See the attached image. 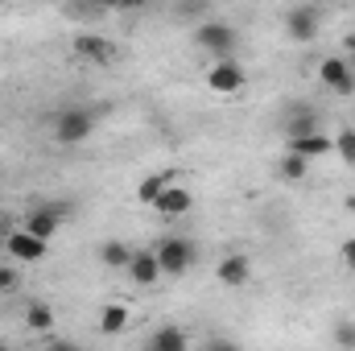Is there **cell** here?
Returning a JSON list of instances; mask_svg holds the SVG:
<instances>
[{"label":"cell","mask_w":355,"mask_h":351,"mask_svg":"<svg viewBox=\"0 0 355 351\" xmlns=\"http://www.w3.org/2000/svg\"><path fill=\"white\" fill-rule=\"evenodd\" d=\"M50 132H54L58 145H83V141H91V132H95V112L91 108H79V103L75 108H62L54 116Z\"/></svg>","instance_id":"obj_1"},{"label":"cell","mask_w":355,"mask_h":351,"mask_svg":"<svg viewBox=\"0 0 355 351\" xmlns=\"http://www.w3.org/2000/svg\"><path fill=\"white\" fill-rule=\"evenodd\" d=\"M153 257L162 264V277H182V273H190L194 268V240H186V236H166L157 248H153Z\"/></svg>","instance_id":"obj_2"},{"label":"cell","mask_w":355,"mask_h":351,"mask_svg":"<svg viewBox=\"0 0 355 351\" xmlns=\"http://www.w3.org/2000/svg\"><path fill=\"white\" fill-rule=\"evenodd\" d=\"M236 29L227 25V21H202L198 29H194V46L198 50H207V54H215V62H223V58H232V50H236Z\"/></svg>","instance_id":"obj_3"},{"label":"cell","mask_w":355,"mask_h":351,"mask_svg":"<svg viewBox=\"0 0 355 351\" xmlns=\"http://www.w3.org/2000/svg\"><path fill=\"white\" fill-rule=\"evenodd\" d=\"M318 25H322V8L318 4H293V8H285V33L293 42H314Z\"/></svg>","instance_id":"obj_4"},{"label":"cell","mask_w":355,"mask_h":351,"mask_svg":"<svg viewBox=\"0 0 355 351\" xmlns=\"http://www.w3.org/2000/svg\"><path fill=\"white\" fill-rule=\"evenodd\" d=\"M318 83L327 91H335V95H355V67L347 58L331 54V58L318 62Z\"/></svg>","instance_id":"obj_5"},{"label":"cell","mask_w":355,"mask_h":351,"mask_svg":"<svg viewBox=\"0 0 355 351\" xmlns=\"http://www.w3.org/2000/svg\"><path fill=\"white\" fill-rule=\"evenodd\" d=\"M244 83H248V75H244V67L236 58L211 62V71H207V87L215 95H236V91H244Z\"/></svg>","instance_id":"obj_6"},{"label":"cell","mask_w":355,"mask_h":351,"mask_svg":"<svg viewBox=\"0 0 355 351\" xmlns=\"http://www.w3.org/2000/svg\"><path fill=\"white\" fill-rule=\"evenodd\" d=\"M75 54L79 58H87L95 67H107V62H116V42L112 37H103V33H75Z\"/></svg>","instance_id":"obj_7"},{"label":"cell","mask_w":355,"mask_h":351,"mask_svg":"<svg viewBox=\"0 0 355 351\" xmlns=\"http://www.w3.org/2000/svg\"><path fill=\"white\" fill-rule=\"evenodd\" d=\"M62 219H67V207H62V203H46V207H37V211L25 219V232L50 244V236L62 228Z\"/></svg>","instance_id":"obj_8"},{"label":"cell","mask_w":355,"mask_h":351,"mask_svg":"<svg viewBox=\"0 0 355 351\" xmlns=\"http://www.w3.org/2000/svg\"><path fill=\"white\" fill-rule=\"evenodd\" d=\"M215 277H219V285H227V289H244V285L252 281V261H248L244 252H227L223 261L215 264Z\"/></svg>","instance_id":"obj_9"},{"label":"cell","mask_w":355,"mask_h":351,"mask_svg":"<svg viewBox=\"0 0 355 351\" xmlns=\"http://www.w3.org/2000/svg\"><path fill=\"white\" fill-rule=\"evenodd\" d=\"M4 248H8V257H12V261H21V264H33V261H42V257H46V240L29 236L25 228H21V232H8V236H4Z\"/></svg>","instance_id":"obj_10"},{"label":"cell","mask_w":355,"mask_h":351,"mask_svg":"<svg viewBox=\"0 0 355 351\" xmlns=\"http://www.w3.org/2000/svg\"><path fill=\"white\" fill-rule=\"evenodd\" d=\"M285 145H289L285 153H297L306 162H318V157L335 153V137H327V132H310V137H297V141H285Z\"/></svg>","instance_id":"obj_11"},{"label":"cell","mask_w":355,"mask_h":351,"mask_svg":"<svg viewBox=\"0 0 355 351\" xmlns=\"http://www.w3.org/2000/svg\"><path fill=\"white\" fill-rule=\"evenodd\" d=\"M190 207H194V194H190L186 186H178V182H174V186H166V194L153 203V211H157V215H166V219H178V215H186Z\"/></svg>","instance_id":"obj_12"},{"label":"cell","mask_w":355,"mask_h":351,"mask_svg":"<svg viewBox=\"0 0 355 351\" xmlns=\"http://www.w3.org/2000/svg\"><path fill=\"white\" fill-rule=\"evenodd\" d=\"M281 132H285V141H297V137L318 132V112H314V108H289V116H285Z\"/></svg>","instance_id":"obj_13"},{"label":"cell","mask_w":355,"mask_h":351,"mask_svg":"<svg viewBox=\"0 0 355 351\" xmlns=\"http://www.w3.org/2000/svg\"><path fill=\"white\" fill-rule=\"evenodd\" d=\"M124 273H128L137 285H145V289L162 281V264H157V257H153V252H132V261H128V268H124Z\"/></svg>","instance_id":"obj_14"},{"label":"cell","mask_w":355,"mask_h":351,"mask_svg":"<svg viewBox=\"0 0 355 351\" xmlns=\"http://www.w3.org/2000/svg\"><path fill=\"white\" fill-rule=\"evenodd\" d=\"M124 331H128V306H120V302L103 306V314H99V335H124Z\"/></svg>","instance_id":"obj_15"},{"label":"cell","mask_w":355,"mask_h":351,"mask_svg":"<svg viewBox=\"0 0 355 351\" xmlns=\"http://www.w3.org/2000/svg\"><path fill=\"white\" fill-rule=\"evenodd\" d=\"M149 348H157V351H186V348H190V335H186L182 327H157V331H153V339H149Z\"/></svg>","instance_id":"obj_16"},{"label":"cell","mask_w":355,"mask_h":351,"mask_svg":"<svg viewBox=\"0 0 355 351\" xmlns=\"http://www.w3.org/2000/svg\"><path fill=\"white\" fill-rule=\"evenodd\" d=\"M174 178H178V174H170V170H166V174H149L141 186H137V198H141L145 207H153V203L166 194V186H174Z\"/></svg>","instance_id":"obj_17"},{"label":"cell","mask_w":355,"mask_h":351,"mask_svg":"<svg viewBox=\"0 0 355 351\" xmlns=\"http://www.w3.org/2000/svg\"><path fill=\"white\" fill-rule=\"evenodd\" d=\"M306 174H310V162L306 157H297V153H281L277 157V178L281 182H302Z\"/></svg>","instance_id":"obj_18"},{"label":"cell","mask_w":355,"mask_h":351,"mask_svg":"<svg viewBox=\"0 0 355 351\" xmlns=\"http://www.w3.org/2000/svg\"><path fill=\"white\" fill-rule=\"evenodd\" d=\"M25 327H29V331H54V310H50L46 302H29Z\"/></svg>","instance_id":"obj_19"},{"label":"cell","mask_w":355,"mask_h":351,"mask_svg":"<svg viewBox=\"0 0 355 351\" xmlns=\"http://www.w3.org/2000/svg\"><path fill=\"white\" fill-rule=\"evenodd\" d=\"M99 261L107 264V268H128V261H132V248H128V244H120V240H107V244L99 248Z\"/></svg>","instance_id":"obj_20"},{"label":"cell","mask_w":355,"mask_h":351,"mask_svg":"<svg viewBox=\"0 0 355 351\" xmlns=\"http://www.w3.org/2000/svg\"><path fill=\"white\" fill-rule=\"evenodd\" d=\"M335 153H339L343 162H352V166H355V128H347V132H339V137H335Z\"/></svg>","instance_id":"obj_21"},{"label":"cell","mask_w":355,"mask_h":351,"mask_svg":"<svg viewBox=\"0 0 355 351\" xmlns=\"http://www.w3.org/2000/svg\"><path fill=\"white\" fill-rule=\"evenodd\" d=\"M71 21H95V17H103V8H87V4H67L62 8Z\"/></svg>","instance_id":"obj_22"},{"label":"cell","mask_w":355,"mask_h":351,"mask_svg":"<svg viewBox=\"0 0 355 351\" xmlns=\"http://www.w3.org/2000/svg\"><path fill=\"white\" fill-rule=\"evenodd\" d=\"M17 285H21V273L12 264H0V293H12Z\"/></svg>","instance_id":"obj_23"},{"label":"cell","mask_w":355,"mask_h":351,"mask_svg":"<svg viewBox=\"0 0 355 351\" xmlns=\"http://www.w3.org/2000/svg\"><path fill=\"white\" fill-rule=\"evenodd\" d=\"M335 343L355 351V323H339V327H335Z\"/></svg>","instance_id":"obj_24"},{"label":"cell","mask_w":355,"mask_h":351,"mask_svg":"<svg viewBox=\"0 0 355 351\" xmlns=\"http://www.w3.org/2000/svg\"><path fill=\"white\" fill-rule=\"evenodd\" d=\"M207 351H240V343H236V339H223V335H211Z\"/></svg>","instance_id":"obj_25"},{"label":"cell","mask_w":355,"mask_h":351,"mask_svg":"<svg viewBox=\"0 0 355 351\" xmlns=\"http://www.w3.org/2000/svg\"><path fill=\"white\" fill-rule=\"evenodd\" d=\"M339 261H343V264L355 273V236H352V240H343V248H339Z\"/></svg>","instance_id":"obj_26"},{"label":"cell","mask_w":355,"mask_h":351,"mask_svg":"<svg viewBox=\"0 0 355 351\" xmlns=\"http://www.w3.org/2000/svg\"><path fill=\"white\" fill-rule=\"evenodd\" d=\"M347 211H355V194H352V198H347Z\"/></svg>","instance_id":"obj_27"},{"label":"cell","mask_w":355,"mask_h":351,"mask_svg":"<svg viewBox=\"0 0 355 351\" xmlns=\"http://www.w3.org/2000/svg\"><path fill=\"white\" fill-rule=\"evenodd\" d=\"M54 351H79V348H54Z\"/></svg>","instance_id":"obj_28"},{"label":"cell","mask_w":355,"mask_h":351,"mask_svg":"<svg viewBox=\"0 0 355 351\" xmlns=\"http://www.w3.org/2000/svg\"><path fill=\"white\" fill-rule=\"evenodd\" d=\"M0 351H12V348H4V343H0Z\"/></svg>","instance_id":"obj_29"},{"label":"cell","mask_w":355,"mask_h":351,"mask_svg":"<svg viewBox=\"0 0 355 351\" xmlns=\"http://www.w3.org/2000/svg\"><path fill=\"white\" fill-rule=\"evenodd\" d=\"M145 351H157V348H149V343H145Z\"/></svg>","instance_id":"obj_30"},{"label":"cell","mask_w":355,"mask_h":351,"mask_svg":"<svg viewBox=\"0 0 355 351\" xmlns=\"http://www.w3.org/2000/svg\"><path fill=\"white\" fill-rule=\"evenodd\" d=\"M0 240H4V228H0Z\"/></svg>","instance_id":"obj_31"},{"label":"cell","mask_w":355,"mask_h":351,"mask_svg":"<svg viewBox=\"0 0 355 351\" xmlns=\"http://www.w3.org/2000/svg\"><path fill=\"white\" fill-rule=\"evenodd\" d=\"M347 62H352V67H355V58H347Z\"/></svg>","instance_id":"obj_32"}]
</instances>
